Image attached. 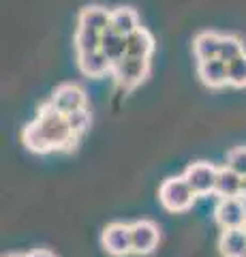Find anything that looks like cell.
<instances>
[{"instance_id":"1","label":"cell","mask_w":246,"mask_h":257,"mask_svg":"<svg viewBox=\"0 0 246 257\" xmlns=\"http://www.w3.org/2000/svg\"><path fill=\"white\" fill-rule=\"evenodd\" d=\"M41 131L45 133L47 142L52 144L54 150H71L75 148L77 144V135L71 131V126L67 122V116L58 111L56 107L52 105V101H47L39 109V116L35 118Z\"/></svg>"},{"instance_id":"2","label":"cell","mask_w":246,"mask_h":257,"mask_svg":"<svg viewBox=\"0 0 246 257\" xmlns=\"http://www.w3.org/2000/svg\"><path fill=\"white\" fill-rule=\"evenodd\" d=\"M197 193L190 189L184 176H173V178L163 180L158 189V202L169 212H184L193 206Z\"/></svg>"},{"instance_id":"3","label":"cell","mask_w":246,"mask_h":257,"mask_svg":"<svg viewBox=\"0 0 246 257\" xmlns=\"http://www.w3.org/2000/svg\"><path fill=\"white\" fill-rule=\"evenodd\" d=\"M150 71V60L146 58H133V56H124L120 62L112 64V75L118 86L122 88H135L146 79Z\"/></svg>"},{"instance_id":"4","label":"cell","mask_w":246,"mask_h":257,"mask_svg":"<svg viewBox=\"0 0 246 257\" xmlns=\"http://www.w3.org/2000/svg\"><path fill=\"white\" fill-rule=\"evenodd\" d=\"M182 176L186 178L190 189L197 195H210V193H214V187H216L218 167H214L212 163H205V161H197V163H190Z\"/></svg>"},{"instance_id":"5","label":"cell","mask_w":246,"mask_h":257,"mask_svg":"<svg viewBox=\"0 0 246 257\" xmlns=\"http://www.w3.org/2000/svg\"><path fill=\"white\" fill-rule=\"evenodd\" d=\"M214 219L223 229H244L246 227V202L242 197L220 199Z\"/></svg>"},{"instance_id":"6","label":"cell","mask_w":246,"mask_h":257,"mask_svg":"<svg viewBox=\"0 0 246 257\" xmlns=\"http://www.w3.org/2000/svg\"><path fill=\"white\" fill-rule=\"evenodd\" d=\"M101 244L109 255H116V257H124V255L133 253V248H131V225L109 223L107 227L103 229Z\"/></svg>"},{"instance_id":"7","label":"cell","mask_w":246,"mask_h":257,"mask_svg":"<svg viewBox=\"0 0 246 257\" xmlns=\"http://www.w3.org/2000/svg\"><path fill=\"white\" fill-rule=\"evenodd\" d=\"M161 240V231H158L156 223L152 221H135L131 225V248L135 255H148L158 246Z\"/></svg>"},{"instance_id":"8","label":"cell","mask_w":246,"mask_h":257,"mask_svg":"<svg viewBox=\"0 0 246 257\" xmlns=\"http://www.w3.org/2000/svg\"><path fill=\"white\" fill-rule=\"evenodd\" d=\"M52 105L62 114H71V111L84 109L86 107V92L77 84H62L52 94Z\"/></svg>"},{"instance_id":"9","label":"cell","mask_w":246,"mask_h":257,"mask_svg":"<svg viewBox=\"0 0 246 257\" xmlns=\"http://www.w3.org/2000/svg\"><path fill=\"white\" fill-rule=\"evenodd\" d=\"M197 75H199L201 82L205 86H210V88H223V86L229 84L227 62H223L220 58L197 62Z\"/></svg>"},{"instance_id":"10","label":"cell","mask_w":246,"mask_h":257,"mask_svg":"<svg viewBox=\"0 0 246 257\" xmlns=\"http://www.w3.org/2000/svg\"><path fill=\"white\" fill-rule=\"evenodd\" d=\"M109 22H112V11L103 9L99 5H92V7H84L82 9V13H79V18H77V26L97 30L103 35V32L109 28Z\"/></svg>"},{"instance_id":"11","label":"cell","mask_w":246,"mask_h":257,"mask_svg":"<svg viewBox=\"0 0 246 257\" xmlns=\"http://www.w3.org/2000/svg\"><path fill=\"white\" fill-rule=\"evenodd\" d=\"M77 64H79V71L88 77H101L107 71L112 73V62L107 60V56L101 50L88 52V54H77Z\"/></svg>"},{"instance_id":"12","label":"cell","mask_w":246,"mask_h":257,"mask_svg":"<svg viewBox=\"0 0 246 257\" xmlns=\"http://www.w3.org/2000/svg\"><path fill=\"white\" fill-rule=\"evenodd\" d=\"M218 248L223 257H246V229H223Z\"/></svg>"},{"instance_id":"13","label":"cell","mask_w":246,"mask_h":257,"mask_svg":"<svg viewBox=\"0 0 246 257\" xmlns=\"http://www.w3.org/2000/svg\"><path fill=\"white\" fill-rule=\"evenodd\" d=\"M152 52H154V39L146 28H137L133 35L126 37V56L150 60Z\"/></svg>"},{"instance_id":"14","label":"cell","mask_w":246,"mask_h":257,"mask_svg":"<svg viewBox=\"0 0 246 257\" xmlns=\"http://www.w3.org/2000/svg\"><path fill=\"white\" fill-rule=\"evenodd\" d=\"M214 193L220 199H231V197H240L242 193V176H237L233 170L229 167H220L218 176H216V187H214Z\"/></svg>"},{"instance_id":"15","label":"cell","mask_w":246,"mask_h":257,"mask_svg":"<svg viewBox=\"0 0 246 257\" xmlns=\"http://www.w3.org/2000/svg\"><path fill=\"white\" fill-rule=\"evenodd\" d=\"M109 28L114 32L122 37H129L133 35L139 26V18H137V11L131 9V7H118V9L112 11V22H109Z\"/></svg>"},{"instance_id":"16","label":"cell","mask_w":246,"mask_h":257,"mask_svg":"<svg viewBox=\"0 0 246 257\" xmlns=\"http://www.w3.org/2000/svg\"><path fill=\"white\" fill-rule=\"evenodd\" d=\"M99 50L107 56V60L112 64L120 62L126 56V37L118 35V32H114L112 28H107L101 35V47Z\"/></svg>"},{"instance_id":"17","label":"cell","mask_w":246,"mask_h":257,"mask_svg":"<svg viewBox=\"0 0 246 257\" xmlns=\"http://www.w3.org/2000/svg\"><path fill=\"white\" fill-rule=\"evenodd\" d=\"M218 50H220V35L216 32H199L193 41V52L197 56V60H212L218 58Z\"/></svg>"},{"instance_id":"18","label":"cell","mask_w":246,"mask_h":257,"mask_svg":"<svg viewBox=\"0 0 246 257\" xmlns=\"http://www.w3.org/2000/svg\"><path fill=\"white\" fill-rule=\"evenodd\" d=\"M22 142H24V146H26L30 152H37V155H45V152L54 150L52 144L47 142L45 133L41 131V126H39L37 120H33L30 124H26V128L22 131Z\"/></svg>"},{"instance_id":"19","label":"cell","mask_w":246,"mask_h":257,"mask_svg":"<svg viewBox=\"0 0 246 257\" xmlns=\"http://www.w3.org/2000/svg\"><path fill=\"white\" fill-rule=\"evenodd\" d=\"M75 47H77V54L97 52L101 47V32L77 26V30H75Z\"/></svg>"},{"instance_id":"20","label":"cell","mask_w":246,"mask_h":257,"mask_svg":"<svg viewBox=\"0 0 246 257\" xmlns=\"http://www.w3.org/2000/svg\"><path fill=\"white\" fill-rule=\"evenodd\" d=\"M242 54H246V52H244V43H242L237 37H233V35H223V37H220L218 58L223 60V62H227V64H229L231 60L240 58Z\"/></svg>"},{"instance_id":"21","label":"cell","mask_w":246,"mask_h":257,"mask_svg":"<svg viewBox=\"0 0 246 257\" xmlns=\"http://www.w3.org/2000/svg\"><path fill=\"white\" fill-rule=\"evenodd\" d=\"M227 75H229V86L244 88L246 86V54L235 58L227 64Z\"/></svg>"},{"instance_id":"22","label":"cell","mask_w":246,"mask_h":257,"mask_svg":"<svg viewBox=\"0 0 246 257\" xmlns=\"http://www.w3.org/2000/svg\"><path fill=\"white\" fill-rule=\"evenodd\" d=\"M67 122L71 126V131H73L77 138L82 135L86 128L90 126V114H88V109H77V111H71V114H67Z\"/></svg>"},{"instance_id":"23","label":"cell","mask_w":246,"mask_h":257,"mask_svg":"<svg viewBox=\"0 0 246 257\" xmlns=\"http://www.w3.org/2000/svg\"><path fill=\"white\" fill-rule=\"evenodd\" d=\"M227 167H229V170H233L237 176L246 178V146L229 150V155H227Z\"/></svg>"},{"instance_id":"24","label":"cell","mask_w":246,"mask_h":257,"mask_svg":"<svg viewBox=\"0 0 246 257\" xmlns=\"http://www.w3.org/2000/svg\"><path fill=\"white\" fill-rule=\"evenodd\" d=\"M26 257H54L50 251H45V248H39V251H33V253H28Z\"/></svg>"},{"instance_id":"25","label":"cell","mask_w":246,"mask_h":257,"mask_svg":"<svg viewBox=\"0 0 246 257\" xmlns=\"http://www.w3.org/2000/svg\"><path fill=\"white\" fill-rule=\"evenodd\" d=\"M240 197L246 202V178H242V193H240Z\"/></svg>"},{"instance_id":"26","label":"cell","mask_w":246,"mask_h":257,"mask_svg":"<svg viewBox=\"0 0 246 257\" xmlns=\"http://www.w3.org/2000/svg\"><path fill=\"white\" fill-rule=\"evenodd\" d=\"M5 257H26V255H5Z\"/></svg>"},{"instance_id":"27","label":"cell","mask_w":246,"mask_h":257,"mask_svg":"<svg viewBox=\"0 0 246 257\" xmlns=\"http://www.w3.org/2000/svg\"><path fill=\"white\" fill-rule=\"evenodd\" d=\"M244 229H246V227H244Z\"/></svg>"}]
</instances>
